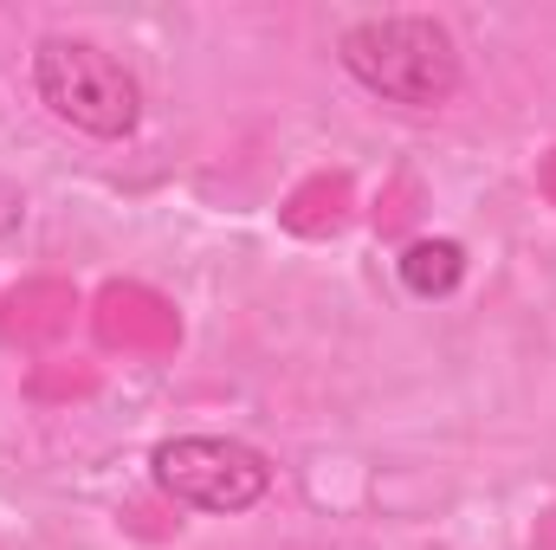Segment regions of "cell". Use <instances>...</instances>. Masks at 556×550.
<instances>
[{"label": "cell", "instance_id": "obj_4", "mask_svg": "<svg viewBox=\"0 0 556 550\" xmlns=\"http://www.w3.org/2000/svg\"><path fill=\"white\" fill-rule=\"evenodd\" d=\"M395 273H402V285L415 298H446L466 278V247L459 240H415V247H402Z\"/></svg>", "mask_w": 556, "mask_h": 550}, {"label": "cell", "instance_id": "obj_3", "mask_svg": "<svg viewBox=\"0 0 556 550\" xmlns=\"http://www.w3.org/2000/svg\"><path fill=\"white\" fill-rule=\"evenodd\" d=\"M149 479H155L175 505H188V512L240 518V512L266 505V492H273V460H266L253 440H233V434H175V440H155Z\"/></svg>", "mask_w": 556, "mask_h": 550}, {"label": "cell", "instance_id": "obj_2", "mask_svg": "<svg viewBox=\"0 0 556 550\" xmlns=\"http://www.w3.org/2000/svg\"><path fill=\"white\" fill-rule=\"evenodd\" d=\"M26 72H33V98L59 124H72L78 137H98V142L137 137L142 85L111 46L78 39V33H46L33 46V59H26Z\"/></svg>", "mask_w": 556, "mask_h": 550}, {"label": "cell", "instance_id": "obj_5", "mask_svg": "<svg viewBox=\"0 0 556 550\" xmlns=\"http://www.w3.org/2000/svg\"><path fill=\"white\" fill-rule=\"evenodd\" d=\"M20 221H26V188L13 175H0V240L20 234Z\"/></svg>", "mask_w": 556, "mask_h": 550}, {"label": "cell", "instance_id": "obj_1", "mask_svg": "<svg viewBox=\"0 0 556 550\" xmlns=\"http://www.w3.org/2000/svg\"><path fill=\"white\" fill-rule=\"evenodd\" d=\"M337 65L369 98L402 104V111H440V104H453V91L466 78L459 39L433 13H369V20H350L337 33Z\"/></svg>", "mask_w": 556, "mask_h": 550}]
</instances>
